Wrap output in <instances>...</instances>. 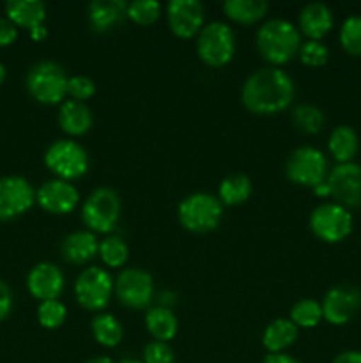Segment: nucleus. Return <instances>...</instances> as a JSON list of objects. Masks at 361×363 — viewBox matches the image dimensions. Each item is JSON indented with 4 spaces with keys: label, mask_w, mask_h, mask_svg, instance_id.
Returning <instances> with one entry per match:
<instances>
[{
    "label": "nucleus",
    "mask_w": 361,
    "mask_h": 363,
    "mask_svg": "<svg viewBox=\"0 0 361 363\" xmlns=\"http://www.w3.org/2000/svg\"><path fill=\"white\" fill-rule=\"evenodd\" d=\"M166 21L177 38H195L205 25L204 4L198 0H172L166 6Z\"/></svg>",
    "instance_id": "nucleus-15"
},
{
    "label": "nucleus",
    "mask_w": 361,
    "mask_h": 363,
    "mask_svg": "<svg viewBox=\"0 0 361 363\" xmlns=\"http://www.w3.org/2000/svg\"><path fill=\"white\" fill-rule=\"evenodd\" d=\"M145 328L149 335L158 342H166L172 340L179 332V321L172 308L165 307H151L145 312Z\"/></svg>",
    "instance_id": "nucleus-24"
},
{
    "label": "nucleus",
    "mask_w": 361,
    "mask_h": 363,
    "mask_svg": "<svg viewBox=\"0 0 361 363\" xmlns=\"http://www.w3.org/2000/svg\"><path fill=\"white\" fill-rule=\"evenodd\" d=\"M311 190H314V194L317 195V197H321V199L331 197V190H329L328 181H322L321 184H317V186H314V188H311Z\"/></svg>",
    "instance_id": "nucleus-43"
},
{
    "label": "nucleus",
    "mask_w": 361,
    "mask_h": 363,
    "mask_svg": "<svg viewBox=\"0 0 361 363\" xmlns=\"http://www.w3.org/2000/svg\"><path fill=\"white\" fill-rule=\"evenodd\" d=\"M4 9L6 18H9L16 27L27 28L28 32L39 25H45L48 14L46 4L41 0H7Z\"/></svg>",
    "instance_id": "nucleus-21"
},
{
    "label": "nucleus",
    "mask_w": 361,
    "mask_h": 363,
    "mask_svg": "<svg viewBox=\"0 0 361 363\" xmlns=\"http://www.w3.org/2000/svg\"><path fill=\"white\" fill-rule=\"evenodd\" d=\"M113 277L101 266H88L74 282V298L78 305L92 312H101L113 294Z\"/></svg>",
    "instance_id": "nucleus-10"
},
{
    "label": "nucleus",
    "mask_w": 361,
    "mask_h": 363,
    "mask_svg": "<svg viewBox=\"0 0 361 363\" xmlns=\"http://www.w3.org/2000/svg\"><path fill=\"white\" fill-rule=\"evenodd\" d=\"M30 38H32V41H38V43L45 41V39L48 38V28H46V25H39V27L32 28Z\"/></svg>",
    "instance_id": "nucleus-42"
},
{
    "label": "nucleus",
    "mask_w": 361,
    "mask_h": 363,
    "mask_svg": "<svg viewBox=\"0 0 361 363\" xmlns=\"http://www.w3.org/2000/svg\"><path fill=\"white\" fill-rule=\"evenodd\" d=\"M308 225L321 241L340 243L353 233V215L338 202H322L310 213Z\"/></svg>",
    "instance_id": "nucleus-8"
},
{
    "label": "nucleus",
    "mask_w": 361,
    "mask_h": 363,
    "mask_svg": "<svg viewBox=\"0 0 361 363\" xmlns=\"http://www.w3.org/2000/svg\"><path fill=\"white\" fill-rule=\"evenodd\" d=\"M251 191H253V183L250 177L246 174L236 172L223 177L216 197L223 206H239L251 197Z\"/></svg>",
    "instance_id": "nucleus-26"
},
{
    "label": "nucleus",
    "mask_w": 361,
    "mask_h": 363,
    "mask_svg": "<svg viewBox=\"0 0 361 363\" xmlns=\"http://www.w3.org/2000/svg\"><path fill=\"white\" fill-rule=\"evenodd\" d=\"M285 174L294 184L314 188L328 179V160L321 149L303 145L289 155L285 162Z\"/></svg>",
    "instance_id": "nucleus-9"
},
{
    "label": "nucleus",
    "mask_w": 361,
    "mask_h": 363,
    "mask_svg": "<svg viewBox=\"0 0 361 363\" xmlns=\"http://www.w3.org/2000/svg\"><path fill=\"white\" fill-rule=\"evenodd\" d=\"M113 293L120 305L133 311L149 308L154 296V282L151 273L140 268H126L117 275Z\"/></svg>",
    "instance_id": "nucleus-11"
},
{
    "label": "nucleus",
    "mask_w": 361,
    "mask_h": 363,
    "mask_svg": "<svg viewBox=\"0 0 361 363\" xmlns=\"http://www.w3.org/2000/svg\"><path fill=\"white\" fill-rule=\"evenodd\" d=\"M161 11L163 6L158 0H133L127 4V18L142 27L156 23L161 16Z\"/></svg>",
    "instance_id": "nucleus-33"
},
{
    "label": "nucleus",
    "mask_w": 361,
    "mask_h": 363,
    "mask_svg": "<svg viewBox=\"0 0 361 363\" xmlns=\"http://www.w3.org/2000/svg\"><path fill=\"white\" fill-rule=\"evenodd\" d=\"M64 273L53 262H39L32 266L27 275V289L35 300L41 301L59 300L64 291Z\"/></svg>",
    "instance_id": "nucleus-17"
},
{
    "label": "nucleus",
    "mask_w": 361,
    "mask_h": 363,
    "mask_svg": "<svg viewBox=\"0 0 361 363\" xmlns=\"http://www.w3.org/2000/svg\"><path fill=\"white\" fill-rule=\"evenodd\" d=\"M236 53V34L223 21H209L197 35V55L211 67H222L232 60Z\"/></svg>",
    "instance_id": "nucleus-6"
},
{
    "label": "nucleus",
    "mask_w": 361,
    "mask_h": 363,
    "mask_svg": "<svg viewBox=\"0 0 361 363\" xmlns=\"http://www.w3.org/2000/svg\"><path fill=\"white\" fill-rule=\"evenodd\" d=\"M119 363H144V362L137 360V358H122Z\"/></svg>",
    "instance_id": "nucleus-46"
},
{
    "label": "nucleus",
    "mask_w": 361,
    "mask_h": 363,
    "mask_svg": "<svg viewBox=\"0 0 361 363\" xmlns=\"http://www.w3.org/2000/svg\"><path fill=\"white\" fill-rule=\"evenodd\" d=\"M11 311H13V293L9 286L0 279V321L9 318Z\"/></svg>",
    "instance_id": "nucleus-39"
},
{
    "label": "nucleus",
    "mask_w": 361,
    "mask_h": 363,
    "mask_svg": "<svg viewBox=\"0 0 361 363\" xmlns=\"http://www.w3.org/2000/svg\"><path fill=\"white\" fill-rule=\"evenodd\" d=\"M98 255L108 268H122L127 262V257H130V248H127L126 241L122 238L110 234L108 238L99 241Z\"/></svg>",
    "instance_id": "nucleus-31"
},
{
    "label": "nucleus",
    "mask_w": 361,
    "mask_h": 363,
    "mask_svg": "<svg viewBox=\"0 0 361 363\" xmlns=\"http://www.w3.org/2000/svg\"><path fill=\"white\" fill-rule=\"evenodd\" d=\"M299 335V328L290 319L280 318L269 323L262 335V346L268 353H285L287 347L292 346Z\"/></svg>",
    "instance_id": "nucleus-23"
},
{
    "label": "nucleus",
    "mask_w": 361,
    "mask_h": 363,
    "mask_svg": "<svg viewBox=\"0 0 361 363\" xmlns=\"http://www.w3.org/2000/svg\"><path fill=\"white\" fill-rule=\"evenodd\" d=\"M59 124L64 133L71 135V137H80L91 130L92 124H94V116L85 103L64 99L60 103Z\"/></svg>",
    "instance_id": "nucleus-22"
},
{
    "label": "nucleus",
    "mask_w": 361,
    "mask_h": 363,
    "mask_svg": "<svg viewBox=\"0 0 361 363\" xmlns=\"http://www.w3.org/2000/svg\"><path fill=\"white\" fill-rule=\"evenodd\" d=\"M34 204L35 190L25 177H0V222L25 215Z\"/></svg>",
    "instance_id": "nucleus-12"
},
{
    "label": "nucleus",
    "mask_w": 361,
    "mask_h": 363,
    "mask_svg": "<svg viewBox=\"0 0 361 363\" xmlns=\"http://www.w3.org/2000/svg\"><path fill=\"white\" fill-rule=\"evenodd\" d=\"M297 55H299V60L304 66L321 67L329 60V48L322 41H317V39H306L304 43H301Z\"/></svg>",
    "instance_id": "nucleus-35"
},
{
    "label": "nucleus",
    "mask_w": 361,
    "mask_h": 363,
    "mask_svg": "<svg viewBox=\"0 0 361 363\" xmlns=\"http://www.w3.org/2000/svg\"><path fill=\"white\" fill-rule=\"evenodd\" d=\"M67 308L60 300L41 301L38 307V321L42 328L57 330L66 323Z\"/></svg>",
    "instance_id": "nucleus-34"
},
{
    "label": "nucleus",
    "mask_w": 361,
    "mask_h": 363,
    "mask_svg": "<svg viewBox=\"0 0 361 363\" xmlns=\"http://www.w3.org/2000/svg\"><path fill=\"white\" fill-rule=\"evenodd\" d=\"M289 319L297 328H315L324 319L322 318V305L311 298H303L292 305Z\"/></svg>",
    "instance_id": "nucleus-30"
},
{
    "label": "nucleus",
    "mask_w": 361,
    "mask_h": 363,
    "mask_svg": "<svg viewBox=\"0 0 361 363\" xmlns=\"http://www.w3.org/2000/svg\"><path fill=\"white\" fill-rule=\"evenodd\" d=\"M292 123L303 133L315 135L324 128L326 117L319 106L310 105V103H301L292 108Z\"/></svg>",
    "instance_id": "nucleus-29"
},
{
    "label": "nucleus",
    "mask_w": 361,
    "mask_h": 363,
    "mask_svg": "<svg viewBox=\"0 0 361 363\" xmlns=\"http://www.w3.org/2000/svg\"><path fill=\"white\" fill-rule=\"evenodd\" d=\"M66 69L53 60H41L28 69L25 85L32 98L41 105H59L67 96Z\"/></svg>",
    "instance_id": "nucleus-3"
},
{
    "label": "nucleus",
    "mask_w": 361,
    "mask_h": 363,
    "mask_svg": "<svg viewBox=\"0 0 361 363\" xmlns=\"http://www.w3.org/2000/svg\"><path fill=\"white\" fill-rule=\"evenodd\" d=\"M122 213L119 194L108 186L96 188L81 204V222L94 234H108L117 227Z\"/></svg>",
    "instance_id": "nucleus-5"
},
{
    "label": "nucleus",
    "mask_w": 361,
    "mask_h": 363,
    "mask_svg": "<svg viewBox=\"0 0 361 363\" xmlns=\"http://www.w3.org/2000/svg\"><path fill=\"white\" fill-rule=\"evenodd\" d=\"M6 77H7V69H6V66L0 62V87H2L4 82H6Z\"/></svg>",
    "instance_id": "nucleus-45"
},
{
    "label": "nucleus",
    "mask_w": 361,
    "mask_h": 363,
    "mask_svg": "<svg viewBox=\"0 0 361 363\" xmlns=\"http://www.w3.org/2000/svg\"><path fill=\"white\" fill-rule=\"evenodd\" d=\"M262 363H301L299 360H296L294 357L287 353H269L265 354V358L262 360Z\"/></svg>",
    "instance_id": "nucleus-41"
},
{
    "label": "nucleus",
    "mask_w": 361,
    "mask_h": 363,
    "mask_svg": "<svg viewBox=\"0 0 361 363\" xmlns=\"http://www.w3.org/2000/svg\"><path fill=\"white\" fill-rule=\"evenodd\" d=\"M127 2L124 0H92L88 4V23L94 32H108L124 23Z\"/></svg>",
    "instance_id": "nucleus-18"
},
{
    "label": "nucleus",
    "mask_w": 361,
    "mask_h": 363,
    "mask_svg": "<svg viewBox=\"0 0 361 363\" xmlns=\"http://www.w3.org/2000/svg\"><path fill=\"white\" fill-rule=\"evenodd\" d=\"M333 23H335L333 11L324 2L306 4L299 13V32H303L308 39L321 41L331 30Z\"/></svg>",
    "instance_id": "nucleus-20"
},
{
    "label": "nucleus",
    "mask_w": 361,
    "mask_h": 363,
    "mask_svg": "<svg viewBox=\"0 0 361 363\" xmlns=\"http://www.w3.org/2000/svg\"><path fill=\"white\" fill-rule=\"evenodd\" d=\"M331 363H361V351L347 350L336 354Z\"/></svg>",
    "instance_id": "nucleus-40"
},
{
    "label": "nucleus",
    "mask_w": 361,
    "mask_h": 363,
    "mask_svg": "<svg viewBox=\"0 0 361 363\" xmlns=\"http://www.w3.org/2000/svg\"><path fill=\"white\" fill-rule=\"evenodd\" d=\"M91 330L92 337H94L99 346L117 347L122 342V325H120V321L115 315L108 314V312H99V314H96L91 321Z\"/></svg>",
    "instance_id": "nucleus-28"
},
{
    "label": "nucleus",
    "mask_w": 361,
    "mask_h": 363,
    "mask_svg": "<svg viewBox=\"0 0 361 363\" xmlns=\"http://www.w3.org/2000/svg\"><path fill=\"white\" fill-rule=\"evenodd\" d=\"M99 241L91 230H74L60 243V254L71 264H87L98 255Z\"/></svg>",
    "instance_id": "nucleus-19"
},
{
    "label": "nucleus",
    "mask_w": 361,
    "mask_h": 363,
    "mask_svg": "<svg viewBox=\"0 0 361 363\" xmlns=\"http://www.w3.org/2000/svg\"><path fill=\"white\" fill-rule=\"evenodd\" d=\"M296 96V85L282 67L265 66L246 78L241 91L243 105L257 116H273L289 108Z\"/></svg>",
    "instance_id": "nucleus-1"
},
{
    "label": "nucleus",
    "mask_w": 361,
    "mask_h": 363,
    "mask_svg": "<svg viewBox=\"0 0 361 363\" xmlns=\"http://www.w3.org/2000/svg\"><path fill=\"white\" fill-rule=\"evenodd\" d=\"M331 197L343 208L361 206V165L360 163H338L328 174Z\"/></svg>",
    "instance_id": "nucleus-13"
},
{
    "label": "nucleus",
    "mask_w": 361,
    "mask_h": 363,
    "mask_svg": "<svg viewBox=\"0 0 361 363\" xmlns=\"http://www.w3.org/2000/svg\"><path fill=\"white\" fill-rule=\"evenodd\" d=\"M18 39V27L6 16H0V46H11Z\"/></svg>",
    "instance_id": "nucleus-38"
},
{
    "label": "nucleus",
    "mask_w": 361,
    "mask_h": 363,
    "mask_svg": "<svg viewBox=\"0 0 361 363\" xmlns=\"http://www.w3.org/2000/svg\"><path fill=\"white\" fill-rule=\"evenodd\" d=\"M85 363H113V360L110 357H92Z\"/></svg>",
    "instance_id": "nucleus-44"
},
{
    "label": "nucleus",
    "mask_w": 361,
    "mask_h": 363,
    "mask_svg": "<svg viewBox=\"0 0 361 363\" xmlns=\"http://www.w3.org/2000/svg\"><path fill=\"white\" fill-rule=\"evenodd\" d=\"M328 149L338 163L353 162L360 149V137H357L356 130L349 124H340V126L333 128L328 138Z\"/></svg>",
    "instance_id": "nucleus-25"
},
{
    "label": "nucleus",
    "mask_w": 361,
    "mask_h": 363,
    "mask_svg": "<svg viewBox=\"0 0 361 363\" xmlns=\"http://www.w3.org/2000/svg\"><path fill=\"white\" fill-rule=\"evenodd\" d=\"M144 363H173L176 354L173 350L166 342L152 340L144 347Z\"/></svg>",
    "instance_id": "nucleus-37"
},
{
    "label": "nucleus",
    "mask_w": 361,
    "mask_h": 363,
    "mask_svg": "<svg viewBox=\"0 0 361 363\" xmlns=\"http://www.w3.org/2000/svg\"><path fill=\"white\" fill-rule=\"evenodd\" d=\"M257 50L271 66H283L299 53L301 32L285 18L265 20L255 34Z\"/></svg>",
    "instance_id": "nucleus-2"
},
{
    "label": "nucleus",
    "mask_w": 361,
    "mask_h": 363,
    "mask_svg": "<svg viewBox=\"0 0 361 363\" xmlns=\"http://www.w3.org/2000/svg\"><path fill=\"white\" fill-rule=\"evenodd\" d=\"M45 165L57 179L71 183L87 174L91 162L84 145L71 138H60L46 149Z\"/></svg>",
    "instance_id": "nucleus-7"
},
{
    "label": "nucleus",
    "mask_w": 361,
    "mask_h": 363,
    "mask_svg": "<svg viewBox=\"0 0 361 363\" xmlns=\"http://www.w3.org/2000/svg\"><path fill=\"white\" fill-rule=\"evenodd\" d=\"M177 218L186 230L205 234L214 230L223 218V204L212 194L197 191L180 201Z\"/></svg>",
    "instance_id": "nucleus-4"
},
{
    "label": "nucleus",
    "mask_w": 361,
    "mask_h": 363,
    "mask_svg": "<svg viewBox=\"0 0 361 363\" xmlns=\"http://www.w3.org/2000/svg\"><path fill=\"white\" fill-rule=\"evenodd\" d=\"M340 45L349 55H361V14H350L340 27Z\"/></svg>",
    "instance_id": "nucleus-32"
},
{
    "label": "nucleus",
    "mask_w": 361,
    "mask_h": 363,
    "mask_svg": "<svg viewBox=\"0 0 361 363\" xmlns=\"http://www.w3.org/2000/svg\"><path fill=\"white\" fill-rule=\"evenodd\" d=\"M35 202L39 208L52 215H69L80 204V191L73 183L64 179L45 181L35 190Z\"/></svg>",
    "instance_id": "nucleus-14"
},
{
    "label": "nucleus",
    "mask_w": 361,
    "mask_h": 363,
    "mask_svg": "<svg viewBox=\"0 0 361 363\" xmlns=\"http://www.w3.org/2000/svg\"><path fill=\"white\" fill-rule=\"evenodd\" d=\"M223 11L236 23L253 25L264 20L269 11V4L265 0H225Z\"/></svg>",
    "instance_id": "nucleus-27"
},
{
    "label": "nucleus",
    "mask_w": 361,
    "mask_h": 363,
    "mask_svg": "<svg viewBox=\"0 0 361 363\" xmlns=\"http://www.w3.org/2000/svg\"><path fill=\"white\" fill-rule=\"evenodd\" d=\"M96 94V82L85 74H73L67 80V96L74 101L85 103V99H91Z\"/></svg>",
    "instance_id": "nucleus-36"
},
{
    "label": "nucleus",
    "mask_w": 361,
    "mask_h": 363,
    "mask_svg": "<svg viewBox=\"0 0 361 363\" xmlns=\"http://www.w3.org/2000/svg\"><path fill=\"white\" fill-rule=\"evenodd\" d=\"M322 318L329 325H345L361 308V293L349 286H335L324 294Z\"/></svg>",
    "instance_id": "nucleus-16"
}]
</instances>
